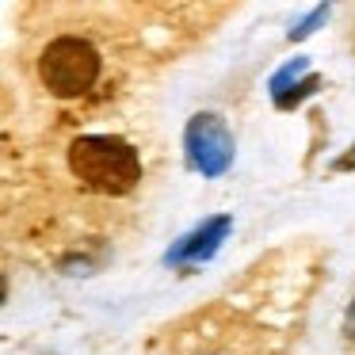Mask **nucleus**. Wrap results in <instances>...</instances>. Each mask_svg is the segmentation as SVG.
<instances>
[{"label": "nucleus", "instance_id": "nucleus-1", "mask_svg": "<svg viewBox=\"0 0 355 355\" xmlns=\"http://www.w3.org/2000/svg\"><path fill=\"white\" fill-rule=\"evenodd\" d=\"M69 168L80 184L103 195H126L141 180V161L130 141L115 134H85L69 146Z\"/></svg>", "mask_w": 355, "mask_h": 355}, {"label": "nucleus", "instance_id": "nucleus-2", "mask_svg": "<svg viewBox=\"0 0 355 355\" xmlns=\"http://www.w3.org/2000/svg\"><path fill=\"white\" fill-rule=\"evenodd\" d=\"M39 77L58 100H73V96H85L88 88L100 77V54H96L92 42L85 39H54L39 58Z\"/></svg>", "mask_w": 355, "mask_h": 355}, {"label": "nucleus", "instance_id": "nucleus-3", "mask_svg": "<svg viewBox=\"0 0 355 355\" xmlns=\"http://www.w3.org/2000/svg\"><path fill=\"white\" fill-rule=\"evenodd\" d=\"M187 146L195 149V161L202 172H222L230 161V134H225L222 119L214 115H199L191 119V130H187Z\"/></svg>", "mask_w": 355, "mask_h": 355}, {"label": "nucleus", "instance_id": "nucleus-4", "mask_svg": "<svg viewBox=\"0 0 355 355\" xmlns=\"http://www.w3.org/2000/svg\"><path fill=\"white\" fill-rule=\"evenodd\" d=\"M230 230V218H214V222L207 225V230L199 233V237H191V241H184V248H176V260H184V256H199V252H210V241H218L222 233Z\"/></svg>", "mask_w": 355, "mask_h": 355}, {"label": "nucleus", "instance_id": "nucleus-5", "mask_svg": "<svg viewBox=\"0 0 355 355\" xmlns=\"http://www.w3.org/2000/svg\"><path fill=\"white\" fill-rule=\"evenodd\" d=\"M336 168H355V146H352V153H347V157H344V161H340V164H336Z\"/></svg>", "mask_w": 355, "mask_h": 355}]
</instances>
